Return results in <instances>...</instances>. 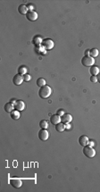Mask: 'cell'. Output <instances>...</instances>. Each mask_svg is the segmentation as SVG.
Segmentation results:
<instances>
[{
    "label": "cell",
    "mask_w": 100,
    "mask_h": 192,
    "mask_svg": "<svg viewBox=\"0 0 100 192\" xmlns=\"http://www.w3.org/2000/svg\"><path fill=\"white\" fill-rule=\"evenodd\" d=\"M51 93H52L51 87L47 86V85H45V86L41 87L39 90V97L42 98V99L49 97L50 95H51Z\"/></svg>",
    "instance_id": "6da1fadb"
},
{
    "label": "cell",
    "mask_w": 100,
    "mask_h": 192,
    "mask_svg": "<svg viewBox=\"0 0 100 192\" xmlns=\"http://www.w3.org/2000/svg\"><path fill=\"white\" fill-rule=\"evenodd\" d=\"M81 64L85 67H91L95 64V58L91 57L90 55H85L81 59Z\"/></svg>",
    "instance_id": "7a4b0ae2"
},
{
    "label": "cell",
    "mask_w": 100,
    "mask_h": 192,
    "mask_svg": "<svg viewBox=\"0 0 100 192\" xmlns=\"http://www.w3.org/2000/svg\"><path fill=\"white\" fill-rule=\"evenodd\" d=\"M83 154L85 156L89 158H93L96 156V150L94 147H89V146H86L83 147Z\"/></svg>",
    "instance_id": "3957f363"
},
{
    "label": "cell",
    "mask_w": 100,
    "mask_h": 192,
    "mask_svg": "<svg viewBox=\"0 0 100 192\" xmlns=\"http://www.w3.org/2000/svg\"><path fill=\"white\" fill-rule=\"evenodd\" d=\"M49 137V133L48 131H47V129H41L40 131H39V139L42 141H46L48 139Z\"/></svg>",
    "instance_id": "277c9868"
},
{
    "label": "cell",
    "mask_w": 100,
    "mask_h": 192,
    "mask_svg": "<svg viewBox=\"0 0 100 192\" xmlns=\"http://www.w3.org/2000/svg\"><path fill=\"white\" fill-rule=\"evenodd\" d=\"M42 45L44 46V47H45L47 50H50V49H52L54 47L55 43H54V41L52 40L51 39H45L43 40Z\"/></svg>",
    "instance_id": "5b68a950"
},
{
    "label": "cell",
    "mask_w": 100,
    "mask_h": 192,
    "mask_svg": "<svg viewBox=\"0 0 100 192\" xmlns=\"http://www.w3.org/2000/svg\"><path fill=\"white\" fill-rule=\"evenodd\" d=\"M10 184H11L14 188H15V189H19V188L22 187V180H20V179L14 178V179H11V180H10Z\"/></svg>",
    "instance_id": "8992f818"
},
{
    "label": "cell",
    "mask_w": 100,
    "mask_h": 192,
    "mask_svg": "<svg viewBox=\"0 0 100 192\" xmlns=\"http://www.w3.org/2000/svg\"><path fill=\"white\" fill-rule=\"evenodd\" d=\"M38 17H39V15H38V13L35 12V11H29L28 14H26L27 20L31 21V22H34V21H36L38 19Z\"/></svg>",
    "instance_id": "52a82bcc"
},
{
    "label": "cell",
    "mask_w": 100,
    "mask_h": 192,
    "mask_svg": "<svg viewBox=\"0 0 100 192\" xmlns=\"http://www.w3.org/2000/svg\"><path fill=\"white\" fill-rule=\"evenodd\" d=\"M23 80H24L23 76H22V75H20V74L14 75V77L12 78V82H14V84L16 85V86L21 85L22 82H23Z\"/></svg>",
    "instance_id": "ba28073f"
},
{
    "label": "cell",
    "mask_w": 100,
    "mask_h": 192,
    "mask_svg": "<svg viewBox=\"0 0 100 192\" xmlns=\"http://www.w3.org/2000/svg\"><path fill=\"white\" fill-rule=\"evenodd\" d=\"M14 109L19 112H22L25 109V103L22 100H17V102L14 105Z\"/></svg>",
    "instance_id": "9c48e42d"
},
{
    "label": "cell",
    "mask_w": 100,
    "mask_h": 192,
    "mask_svg": "<svg viewBox=\"0 0 100 192\" xmlns=\"http://www.w3.org/2000/svg\"><path fill=\"white\" fill-rule=\"evenodd\" d=\"M50 122H51V123L53 125H56L62 122V117L58 115V114H53L50 117Z\"/></svg>",
    "instance_id": "30bf717a"
},
{
    "label": "cell",
    "mask_w": 100,
    "mask_h": 192,
    "mask_svg": "<svg viewBox=\"0 0 100 192\" xmlns=\"http://www.w3.org/2000/svg\"><path fill=\"white\" fill-rule=\"evenodd\" d=\"M89 139L88 138V136H86V135H82V136H80L79 138V143H80V145L82 146V147H86V146L89 145Z\"/></svg>",
    "instance_id": "8fae6325"
},
{
    "label": "cell",
    "mask_w": 100,
    "mask_h": 192,
    "mask_svg": "<svg viewBox=\"0 0 100 192\" xmlns=\"http://www.w3.org/2000/svg\"><path fill=\"white\" fill-rule=\"evenodd\" d=\"M72 121V114H64V115L62 116V122H64V124L70 123Z\"/></svg>",
    "instance_id": "7c38bea8"
},
{
    "label": "cell",
    "mask_w": 100,
    "mask_h": 192,
    "mask_svg": "<svg viewBox=\"0 0 100 192\" xmlns=\"http://www.w3.org/2000/svg\"><path fill=\"white\" fill-rule=\"evenodd\" d=\"M89 72H90L91 75L97 76V75H98L100 73V68L97 65H93L89 68Z\"/></svg>",
    "instance_id": "4fadbf2b"
},
{
    "label": "cell",
    "mask_w": 100,
    "mask_h": 192,
    "mask_svg": "<svg viewBox=\"0 0 100 192\" xmlns=\"http://www.w3.org/2000/svg\"><path fill=\"white\" fill-rule=\"evenodd\" d=\"M44 39H42V37L40 36H35L32 39V42L36 47H39V46H41V44L43 43Z\"/></svg>",
    "instance_id": "5bb4252c"
},
{
    "label": "cell",
    "mask_w": 100,
    "mask_h": 192,
    "mask_svg": "<svg viewBox=\"0 0 100 192\" xmlns=\"http://www.w3.org/2000/svg\"><path fill=\"white\" fill-rule=\"evenodd\" d=\"M18 12L20 13L21 14H22V15H26L29 12L28 7H27V5H20L18 7Z\"/></svg>",
    "instance_id": "9a60e30c"
},
{
    "label": "cell",
    "mask_w": 100,
    "mask_h": 192,
    "mask_svg": "<svg viewBox=\"0 0 100 192\" xmlns=\"http://www.w3.org/2000/svg\"><path fill=\"white\" fill-rule=\"evenodd\" d=\"M4 109H5V111L6 113H11L12 111L14 110V105L12 104L11 102H8V103H6L5 106H4Z\"/></svg>",
    "instance_id": "2e32d148"
},
{
    "label": "cell",
    "mask_w": 100,
    "mask_h": 192,
    "mask_svg": "<svg viewBox=\"0 0 100 192\" xmlns=\"http://www.w3.org/2000/svg\"><path fill=\"white\" fill-rule=\"evenodd\" d=\"M10 116H11V118L12 119V120H18L21 116V113L17 111V110L14 109V111H12L11 113H10Z\"/></svg>",
    "instance_id": "e0dca14e"
},
{
    "label": "cell",
    "mask_w": 100,
    "mask_h": 192,
    "mask_svg": "<svg viewBox=\"0 0 100 192\" xmlns=\"http://www.w3.org/2000/svg\"><path fill=\"white\" fill-rule=\"evenodd\" d=\"M66 129H65V124L64 123V122H59L58 124L55 125V131H58V132H63V131H64Z\"/></svg>",
    "instance_id": "ac0fdd59"
},
{
    "label": "cell",
    "mask_w": 100,
    "mask_h": 192,
    "mask_svg": "<svg viewBox=\"0 0 100 192\" xmlns=\"http://www.w3.org/2000/svg\"><path fill=\"white\" fill-rule=\"evenodd\" d=\"M27 72H28V69H27L26 66H24V65H22L18 68V74H20V75L27 74Z\"/></svg>",
    "instance_id": "d6986e66"
},
{
    "label": "cell",
    "mask_w": 100,
    "mask_h": 192,
    "mask_svg": "<svg viewBox=\"0 0 100 192\" xmlns=\"http://www.w3.org/2000/svg\"><path fill=\"white\" fill-rule=\"evenodd\" d=\"M98 55H99V51H98V49H97V48H92V49H90V53H89V55H90L91 57L95 58V57H97V56H98Z\"/></svg>",
    "instance_id": "ffe728a7"
},
{
    "label": "cell",
    "mask_w": 100,
    "mask_h": 192,
    "mask_svg": "<svg viewBox=\"0 0 100 192\" xmlns=\"http://www.w3.org/2000/svg\"><path fill=\"white\" fill-rule=\"evenodd\" d=\"M37 86L38 87H39V88H41V87H43V86H45L46 85V80L44 78H39L37 80Z\"/></svg>",
    "instance_id": "44dd1931"
},
{
    "label": "cell",
    "mask_w": 100,
    "mask_h": 192,
    "mask_svg": "<svg viewBox=\"0 0 100 192\" xmlns=\"http://www.w3.org/2000/svg\"><path fill=\"white\" fill-rule=\"evenodd\" d=\"M39 126H40L41 129H47L48 128V122L47 120H41L40 122H39Z\"/></svg>",
    "instance_id": "7402d4cb"
},
{
    "label": "cell",
    "mask_w": 100,
    "mask_h": 192,
    "mask_svg": "<svg viewBox=\"0 0 100 192\" xmlns=\"http://www.w3.org/2000/svg\"><path fill=\"white\" fill-rule=\"evenodd\" d=\"M37 52L39 54H46V49L45 47H44V46H39V47H37Z\"/></svg>",
    "instance_id": "603a6c76"
},
{
    "label": "cell",
    "mask_w": 100,
    "mask_h": 192,
    "mask_svg": "<svg viewBox=\"0 0 100 192\" xmlns=\"http://www.w3.org/2000/svg\"><path fill=\"white\" fill-rule=\"evenodd\" d=\"M23 79H24V81H30L31 80V76L30 74H25L23 75Z\"/></svg>",
    "instance_id": "cb8c5ba5"
},
{
    "label": "cell",
    "mask_w": 100,
    "mask_h": 192,
    "mask_svg": "<svg viewBox=\"0 0 100 192\" xmlns=\"http://www.w3.org/2000/svg\"><path fill=\"white\" fill-rule=\"evenodd\" d=\"M90 81H91V82H93V83H97V76H95V75H91V77H90Z\"/></svg>",
    "instance_id": "d4e9b609"
},
{
    "label": "cell",
    "mask_w": 100,
    "mask_h": 192,
    "mask_svg": "<svg viewBox=\"0 0 100 192\" xmlns=\"http://www.w3.org/2000/svg\"><path fill=\"white\" fill-rule=\"evenodd\" d=\"M64 114H65V111H64V110H63V109H59L57 111V113H56V114H58V115L61 116V117H62L63 115H64Z\"/></svg>",
    "instance_id": "484cf974"
},
{
    "label": "cell",
    "mask_w": 100,
    "mask_h": 192,
    "mask_svg": "<svg viewBox=\"0 0 100 192\" xmlns=\"http://www.w3.org/2000/svg\"><path fill=\"white\" fill-rule=\"evenodd\" d=\"M27 7H28L29 11H34V5H33L32 4H29V5H27Z\"/></svg>",
    "instance_id": "4316f807"
},
{
    "label": "cell",
    "mask_w": 100,
    "mask_h": 192,
    "mask_svg": "<svg viewBox=\"0 0 100 192\" xmlns=\"http://www.w3.org/2000/svg\"><path fill=\"white\" fill-rule=\"evenodd\" d=\"M88 146H89V147H94V146H95V142H94V141L92 140V139H89V145Z\"/></svg>",
    "instance_id": "83f0119b"
},
{
    "label": "cell",
    "mask_w": 100,
    "mask_h": 192,
    "mask_svg": "<svg viewBox=\"0 0 100 192\" xmlns=\"http://www.w3.org/2000/svg\"><path fill=\"white\" fill-rule=\"evenodd\" d=\"M89 53H90V50L89 49L86 50V51H85V55H89Z\"/></svg>",
    "instance_id": "f1b7e54d"
},
{
    "label": "cell",
    "mask_w": 100,
    "mask_h": 192,
    "mask_svg": "<svg viewBox=\"0 0 100 192\" xmlns=\"http://www.w3.org/2000/svg\"><path fill=\"white\" fill-rule=\"evenodd\" d=\"M10 102H11L12 104H14V105H15V103H16V102H17V100H15V99H11V101H10Z\"/></svg>",
    "instance_id": "f546056e"
},
{
    "label": "cell",
    "mask_w": 100,
    "mask_h": 192,
    "mask_svg": "<svg viewBox=\"0 0 100 192\" xmlns=\"http://www.w3.org/2000/svg\"><path fill=\"white\" fill-rule=\"evenodd\" d=\"M70 128H71V124L70 123H67L65 125V129H68V130H69Z\"/></svg>",
    "instance_id": "4dcf8cb0"
},
{
    "label": "cell",
    "mask_w": 100,
    "mask_h": 192,
    "mask_svg": "<svg viewBox=\"0 0 100 192\" xmlns=\"http://www.w3.org/2000/svg\"><path fill=\"white\" fill-rule=\"evenodd\" d=\"M97 82L100 83V73L98 75H97Z\"/></svg>",
    "instance_id": "1f68e13d"
}]
</instances>
